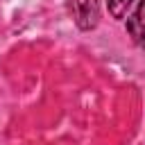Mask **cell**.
Returning a JSON list of instances; mask_svg holds the SVG:
<instances>
[{"instance_id":"obj_1","label":"cell","mask_w":145,"mask_h":145,"mask_svg":"<svg viewBox=\"0 0 145 145\" xmlns=\"http://www.w3.org/2000/svg\"><path fill=\"white\" fill-rule=\"evenodd\" d=\"M68 11L79 29H93L100 20V2L97 0H68Z\"/></svg>"},{"instance_id":"obj_2","label":"cell","mask_w":145,"mask_h":145,"mask_svg":"<svg viewBox=\"0 0 145 145\" xmlns=\"http://www.w3.org/2000/svg\"><path fill=\"white\" fill-rule=\"evenodd\" d=\"M127 32L136 45L145 48V0H140L127 16Z\"/></svg>"},{"instance_id":"obj_3","label":"cell","mask_w":145,"mask_h":145,"mask_svg":"<svg viewBox=\"0 0 145 145\" xmlns=\"http://www.w3.org/2000/svg\"><path fill=\"white\" fill-rule=\"evenodd\" d=\"M131 2H134V0H106L109 11H111L113 18H125V16H127V9L131 7Z\"/></svg>"}]
</instances>
